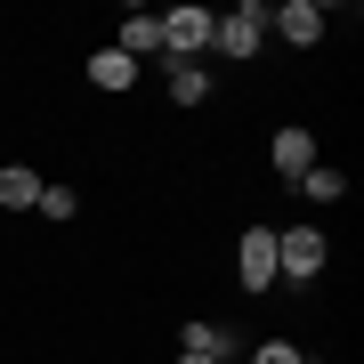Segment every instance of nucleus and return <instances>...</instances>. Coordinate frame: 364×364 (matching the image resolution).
Returning a JSON list of instances; mask_svg holds the SVG:
<instances>
[{
	"instance_id": "obj_1",
	"label": "nucleus",
	"mask_w": 364,
	"mask_h": 364,
	"mask_svg": "<svg viewBox=\"0 0 364 364\" xmlns=\"http://www.w3.org/2000/svg\"><path fill=\"white\" fill-rule=\"evenodd\" d=\"M324 259H332L324 227H308V219H299V227L275 235V284H284V275H291V284H316V275H324Z\"/></svg>"
},
{
	"instance_id": "obj_2",
	"label": "nucleus",
	"mask_w": 364,
	"mask_h": 364,
	"mask_svg": "<svg viewBox=\"0 0 364 364\" xmlns=\"http://www.w3.org/2000/svg\"><path fill=\"white\" fill-rule=\"evenodd\" d=\"M210 25H219L210 9H170L162 16V57L170 65H203L210 57Z\"/></svg>"
},
{
	"instance_id": "obj_3",
	"label": "nucleus",
	"mask_w": 364,
	"mask_h": 364,
	"mask_svg": "<svg viewBox=\"0 0 364 364\" xmlns=\"http://www.w3.org/2000/svg\"><path fill=\"white\" fill-rule=\"evenodd\" d=\"M259 41H267V9H259V0H243V9H227L219 25H210V49L235 57V65H243V57H259Z\"/></svg>"
},
{
	"instance_id": "obj_4",
	"label": "nucleus",
	"mask_w": 364,
	"mask_h": 364,
	"mask_svg": "<svg viewBox=\"0 0 364 364\" xmlns=\"http://www.w3.org/2000/svg\"><path fill=\"white\" fill-rule=\"evenodd\" d=\"M235 275H243V291H275V227H251L235 243Z\"/></svg>"
},
{
	"instance_id": "obj_5",
	"label": "nucleus",
	"mask_w": 364,
	"mask_h": 364,
	"mask_svg": "<svg viewBox=\"0 0 364 364\" xmlns=\"http://www.w3.org/2000/svg\"><path fill=\"white\" fill-rule=\"evenodd\" d=\"M267 25L291 41V49H316V41H324V9H316V0H284V9H267Z\"/></svg>"
},
{
	"instance_id": "obj_6",
	"label": "nucleus",
	"mask_w": 364,
	"mask_h": 364,
	"mask_svg": "<svg viewBox=\"0 0 364 364\" xmlns=\"http://www.w3.org/2000/svg\"><path fill=\"white\" fill-rule=\"evenodd\" d=\"M114 49L130 57V65H138V57H162V16L130 9V16H122V33H114Z\"/></svg>"
},
{
	"instance_id": "obj_7",
	"label": "nucleus",
	"mask_w": 364,
	"mask_h": 364,
	"mask_svg": "<svg viewBox=\"0 0 364 364\" xmlns=\"http://www.w3.org/2000/svg\"><path fill=\"white\" fill-rule=\"evenodd\" d=\"M275 170H284V178L299 186L316 170V130H275Z\"/></svg>"
},
{
	"instance_id": "obj_8",
	"label": "nucleus",
	"mask_w": 364,
	"mask_h": 364,
	"mask_svg": "<svg viewBox=\"0 0 364 364\" xmlns=\"http://www.w3.org/2000/svg\"><path fill=\"white\" fill-rule=\"evenodd\" d=\"M41 203V178L25 162H0V210H33Z\"/></svg>"
},
{
	"instance_id": "obj_9",
	"label": "nucleus",
	"mask_w": 364,
	"mask_h": 364,
	"mask_svg": "<svg viewBox=\"0 0 364 364\" xmlns=\"http://www.w3.org/2000/svg\"><path fill=\"white\" fill-rule=\"evenodd\" d=\"M90 81H97V90H138V65H130L122 49H97V57H90Z\"/></svg>"
},
{
	"instance_id": "obj_10",
	"label": "nucleus",
	"mask_w": 364,
	"mask_h": 364,
	"mask_svg": "<svg viewBox=\"0 0 364 364\" xmlns=\"http://www.w3.org/2000/svg\"><path fill=\"white\" fill-rule=\"evenodd\" d=\"M170 97H178V105H203L210 97V65H170Z\"/></svg>"
},
{
	"instance_id": "obj_11",
	"label": "nucleus",
	"mask_w": 364,
	"mask_h": 364,
	"mask_svg": "<svg viewBox=\"0 0 364 364\" xmlns=\"http://www.w3.org/2000/svg\"><path fill=\"white\" fill-rule=\"evenodd\" d=\"M178 348H186V356H227L235 340H227L219 324H186V332H178Z\"/></svg>"
},
{
	"instance_id": "obj_12",
	"label": "nucleus",
	"mask_w": 364,
	"mask_h": 364,
	"mask_svg": "<svg viewBox=\"0 0 364 364\" xmlns=\"http://www.w3.org/2000/svg\"><path fill=\"white\" fill-rule=\"evenodd\" d=\"M299 195H308V203H340L348 186H340V170H324V162H316L308 178H299Z\"/></svg>"
},
{
	"instance_id": "obj_13",
	"label": "nucleus",
	"mask_w": 364,
	"mask_h": 364,
	"mask_svg": "<svg viewBox=\"0 0 364 364\" xmlns=\"http://www.w3.org/2000/svg\"><path fill=\"white\" fill-rule=\"evenodd\" d=\"M33 210H41V219H73L81 203H73V186H41V203H33Z\"/></svg>"
},
{
	"instance_id": "obj_14",
	"label": "nucleus",
	"mask_w": 364,
	"mask_h": 364,
	"mask_svg": "<svg viewBox=\"0 0 364 364\" xmlns=\"http://www.w3.org/2000/svg\"><path fill=\"white\" fill-rule=\"evenodd\" d=\"M251 364H299V348H291V340H267V348L251 356Z\"/></svg>"
},
{
	"instance_id": "obj_15",
	"label": "nucleus",
	"mask_w": 364,
	"mask_h": 364,
	"mask_svg": "<svg viewBox=\"0 0 364 364\" xmlns=\"http://www.w3.org/2000/svg\"><path fill=\"white\" fill-rule=\"evenodd\" d=\"M178 364H227V356H186V348H178Z\"/></svg>"
}]
</instances>
